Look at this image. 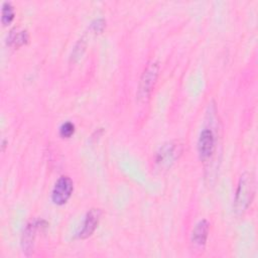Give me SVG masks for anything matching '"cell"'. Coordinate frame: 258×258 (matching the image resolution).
Listing matches in <instances>:
<instances>
[{"label": "cell", "mask_w": 258, "mask_h": 258, "mask_svg": "<svg viewBox=\"0 0 258 258\" xmlns=\"http://www.w3.org/2000/svg\"><path fill=\"white\" fill-rule=\"evenodd\" d=\"M105 27V21L103 19H97L93 24H92V28L95 32H101L103 31Z\"/></svg>", "instance_id": "cell-12"}, {"label": "cell", "mask_w": 258, "mask_h": 258, "mask_svg": "<svg viewBox=\"0 0 258 258\" xmlns=\"http://www.w3.org/2000/svg\"><path fill=\"white\" fill-rule=\"evenodd\" d=\"M255 192L254 178L248 172L241 175L234 200V211L236 214H243L251 205Z\"/></svg>", "instance_id": "cell-1"}, {"label": "cell", "mask_w": 258, "mask_h": 258, "mask_svg": "<svg viewBox=\"0 0 258 258\" xmlns=\"http://www.w3.org/2000/svg\"><path fill=\"white\" fill-rule=\"evenodd\" d=\"M215 150V135L212 130L204 129L199 137L198 151L202 160L209 159Z\"/></svg>", "instance_id": "cell-4"}, {"label": "cell", "mask_w": 258, "mask_h": 258, "mask_svg": "<svg viewBox=\"0 0 258 258\" xmlns=\"http://www.w3.org/2000/svg\"><path fill=\"white\" fill-rule=\"evenodd\" d=\"M181 152L180 146L177 143H168L162 146L157 153L156 162L161 166L170 165L177 157L178 154Z\"/></svg>", "instance_id": "cell-6"}, {"label": "cell", "mask_w": 258, "mask_h": 258, "mask_svg": "<svg viewBox=\"0 0 258 258\" xmlns=\"http://www.w3.org/2000/svg\"><path fill=\"white\" fill-rule=\"evenodd\" d=\"M28 33L25 29H21L19 27L13 28L7 37V43L9 46L18 48L24 44L27 43L28 41Z\"/></svg>", "instance_id": "cell-9"}, {"label": "cell", "mask_w": 258, "mask_h": 258, "mask_svg": "<svg viewBox=\"0 0 258 258\" xmlns=\"http://www.w3.org/2000/svg\"><path fill=\"white\" fill-rule=\"evenodd\" d=\"M101 214H102V212L99 209H91L87 213L83 227L78 235V237L80 239H86V238L90 237L95 232V230L98 227V224H99V221L101 218Z\"/></svg>", "instance_id": "cell-5"}, {"label": "cell", "mask_w": 258, "mask_h": 258, "mask_svg": "<svg viewBox=\"0 0 258 258\" xmlns=\"http://www.w3.org/2000/svg\"><path fill=\"white\" fill-rule=\"evenodd\" d=\"M158 73H159V66L157 62L152 61L146 67L139 82V87L137 92V96L139 99L145 100L150 96L153 90V87L156 83Z\"/></svg>", "instance_id": "cell-2"}, {"label": "cell", "mask_w": 258, "mask_h": 258, "mask_svg": "<svg viewBox=\"0 0 258 258\" xmlns=\"http://www.w3.org/2000/svg\"><path fill=\"white\" fill-rule=\"evenodd\" d=\"M15 12L14 8L9 2H4L2 4V15H1V21L3 25H8L12 22L14 19Z\"/></svg>", "instance_id": "cell-10"}, {"label": "cell", "mask_w": 258, "mask_h": 258, "mask_svg": "<svg viewBox=\"0 0 258 258\" xmlns=\"http://www.w3.org/2000/svg\"><path fill=\"white\" fill-rule=\"evenodd\" d=\"M75 133V125L72 122L61 124L59 128V135L63 138H70Z\"/></svg>", "instance_id": "cell-11"}, {"label": "cell", "mask_w": 258, "mask_h": 258, "mask_svg": "<svg viewBox=\"0 0 258 258\" xmlns=\"http://www.w3.org/2000/svg\"><path fill=\"white\" fill-rule=\"evenodd\" d=\"M210 225L207 220L200 221L191 232V242L197 246H204L209 235Z\"/></svg>", "instance_id": "cell-8"}, {"label": "cell", "mask_w": 258, "mask_h": 258, "mask_svg": "<svg viewBox=\"0 0 258 258\" xmlns=\"http://www.w3.org/2000/svg\"><path fill=\"white\" fill-rule=\"evenodd\" d=\"M74 190V182L69 176H60L51 191V201L57 206L64 205Z\"/></svg>", "instance_id": "cell-3"}, {"label": "cell", "mask_w": 258, "mask_h": 258, "mask_svg": "<svg viewBox=\"0 0 258 258\" xmlns=\"http://www.w3.org/2000/svg\"><path fill=\"white\" fill-rule=\"evenodd\" d=\"M41 224V222H33L28 224L22 234V238H21V245H22V249L23 252H25L26 254H28V252H32V248H33V243H34V239L36 236V231L39 228V225Z\"/></svg>", "instance_id": "cell-7"}]
</instances>
